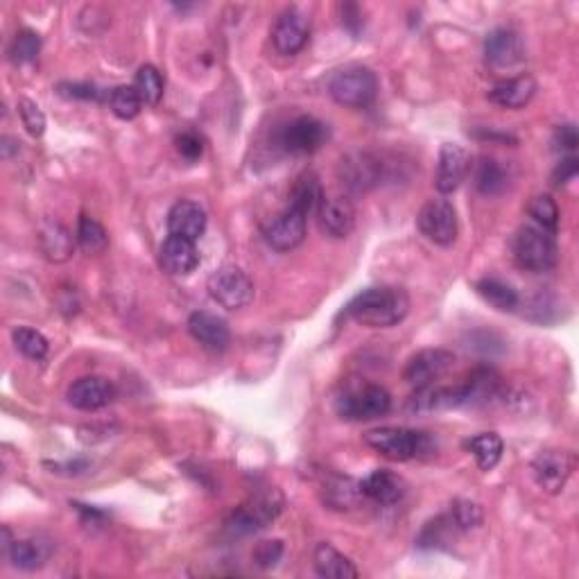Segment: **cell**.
<instances>
[{
  "label": "cell",
  "instance_id": "6da1fadb",
  "mask_svg": "<svg viewBox=\"0 0 579 579\" xmlns=\"http://www.w3.org/2000/svg\"><path fill=\"white\" fill-rule=\"evenodd\" d=\"M410 313V297L403 288H380L362 290L358 297H353L347 306V315L356 319L362 326L371 328H390L401 324Z\"/></svg>",
  "mask_w": 579,
  "mask_h": 579
},
{
  "label": "cell",
  "instance_id": "7a4b0ae2",
  "mask_svg": "<svg viewBox=\"0 0 579 579\" xmlns=\"http://www.w3.org/2000/svg\"><path fill=\"white\" fill-rule=\"evenodd\" d=\"M365 442L376 453L394 462L421 460V457H430L437 451V442L432 435L414 428H376L367 432Z\"/></svg>",
  "mask_w": 579,
  "mask_h": 579
},
{
  "label": "cell",
  "instance_id": "3957f363",
  "mask_svg": "<svg viewBox=\"0 0 579 579\" xmlns=\"http://www.w3.org/2000/svg\"><path fill=\"white\" fill-rule=\"evenodd\" d=\"M283 507L285 496L281 491L276 487H263L258 489L254 496H249L245 503L227 518L224 530H227L231 537H247V534H254L263 530V527L272 525L276 518L281 516Z\"/></svg>",
  "mask_w": 579,
  "mask_h": 579
},
{
  "label": "cell",
  "instance_id": "277c9868",
  "mask_svg": "<svg viewBox=\"0 0 579 579\" xmlns=\"http://www.w3.org/2000/svg\"><path fill=\"white\" fill-rule=\"evenodd\" d=\"M392 410V394L376 383H347L335 399V412L344 421H371Z\"/></svg>",
  "mask_w": 579,
  "mask_h": 579
},
{
  "label": "cell",
  "instance_id": "5b68a950",
  "mask_svg": "<svg viewBox=\"0 0 579 579\" xmlns=\"http://www.w3.org/2000/svg\"><path fill=\"white\" fill-rule=\"evenodd\" d=\"M514 258L518 267H523L527 272L552 270L559 258L555 233L541 229L537 224H525L516 231Z\"/></svg>",
  "mask_w": 579,
  "mask_h": 579
},
{
  "label": "cell",
  "instance_id": "8992f818",
  "mask_svg": "<svg viewBox=\"0 0 579 579\" xmlns=\"http://www.w3.org/2000/svg\"><path fill=\"white\" fill-rule=\"evenodd\" d=\"M376 91V75L365 66H349L344 71H337L331 84H328V93H331L337 105L351 109L369 107L376 98Z\"/></svg>",
  "mask_w": 579,
  "mask_h": 579
},
{
  "label": "cell",
  "instance_id": "52a82bcc",
  "mask_svg": "<svg viewBox=\"0 0 579 579\" xmlns=\"http://www.w3.org/2000/svg\"><path fill=\"white\" fill-rule=\"evenodd\" d=\"M211 299L227 310H240L254 301V283L236 265H224L215 270L206 283Z\"/></svg>",
  "mask_w": 579,
  "mask_h": 579
},
{
  "label": "cell",
  "instance_id": "ba28073f",
  "mask_svg": "<svg viewBox=\"0 0 579 579\" xmlns=\"http://www.w3.org/2000/svg\"><path fill=\"white\" fill-rule=\"evenodd\" d=\"M328 125L315 116H297L285 123L279 132V145L295 157L317 152L328 141Z\"/></svg>",
  "mask_w": 579,
  "mask_h": 579
},
{
  "label": "cell",
  "instance_id": "9c48e42d",
  "mask_svg": "<svg viewBox=\"0 0 579 579\" xmlns=\"http://www.w3.org/2000/svg\"><path fill=\"white\" fill-rule=\"evenodd\" d=\"M417 224L423 236L439 247H451L457 240V231H460L455 206L448 200H442V197L428 200L421 206Z\"/></svg>",
  "mask_w": 579,
  "mask_h": 579
},
{
  "label": "cell",
  "instance_id": "30bf717a",
  "mask_svg": "<svg viewBox=\"0 0 579 579\" xmlns=\"http://www.w3.org/2000/svg\"><path fill=\"white\" fill-rule=\"evenodd\" d=\"M575 471V457L568 451H541L532 462V475L534 482L541 491H546L550 496H557L564 491L566 482Z\"/></svg>",
  "mask_w": 579,
  "mask_h": 579
},
{
  "label": "cell",
  "instance_id": "8fae6325",
  "mask_svg": "<svg viewBox=\"0 0 579 579\" xmlns=\"http://www.w3.org/2000/svg\"><path fill=\"white\" fill-rule=\"evenodd\" d=\"M455 356L446 349H423L408 360V365L403 369L405 383L412 385L414 390L419 387L435 385L439 378L448 374V369L453 367Z\"/></svg>",
  "mask_w": 579,
  "mask_h": 579
},
{
  "label": "cell",
  "instance_id": "7c38bea8",
  "mask_svg": "<svg viewBox=\"0 0 579 579\" xmlns=\"http://www.w3.org/2000/svg\"><path fill=\"white\" fill-rule=\"evenodd\" d=\"M310 39V19L306 12H301L299 7H290L285 10L274 23L272 30V43L276 53L292 57L301 53L306 48Z\"/></svg>",
  "mask_w": 579,
  "mask_h": 579
},
{
  "label": "cell",
  "instance_id": "4fadbf2b",
  "mask_svg": "<svg viewBox=\"0 0 579 579\" xmlns=\"http://www.w3.org/2000/svg\"><path fill=\"white\" fill-rule=\"evenodd\" d=\"M306 220H308V215L288 206V209L276 215V218L265 227L267 245H270L274 252H281V254L292 252V249L304 243Z\"/></svg>",
  "mask_w": 579,
  "mask_h": 579
},
{
  "label": "cell",
  "instance_id": "5bb4252c",
  "mask_svg": "<svg viewBox=\"0 0 579 579\" xmlns=\"http://www.w3.org/2000/svg\"><path fill=\"white\" fill-rule=\"evenodd\" d=\"M380 177H383V163L369 152H353L340 163V179L351 193H365L378 186Z\"/></svg>",
  "mask_w": 579,
  "mask_h": 579
},
{
  "label": "cell",
  "instance_id": "9a60e30c",
  "mask_svg": "<svg viewBox=\"0 0 579 579\" xmlns=\"http://www.w3.org/2000/svg\"><path fill=\"white\" fill-rule=\"evenodd\" d=\"M471 170V157L462 145L455 143H444L442 150H439V161H437V177L435 186L442 195H451L457 188L462 186V181L466 179Z\"/></svg>",
  "mask_w": 579,
  "mask_h": 579
},
{
  "label": "cell",
  "instance_id": "2e32d148",
  "mask_svg": "<svg viewBox=\"0 0 579 579\" xmlns=\"http://www.w3.org/2000/svg\"><path fill=\"white\" fill-rule=\"evenodd\" d=\"M503 396V378L491 367H478L471 371L466 383L460 385L462 408H487L489 403Z\"/></svg>",
  "mask_w": 579,
  "mask_h": 579
},
{
  "label": "cell",
  "instance_id": "e0dca14e",
  "mask_svg": "<svg viewBox=\"0 0 579 579\" xmlns=\"http://www.w3.org/2000/svg\"><path fill=\"white\" fill-rule=\"evenodd\" d=\"M116 399V387L111 380L100 376H86L68 387V403L82 412H95L107 408Z\"/></svg>",
  "mask_w": 579,
  "mask_h": 579
},
{
  "label": "cell",
  "instance_id": "ac0fdd59",
  "mask_svg": "<svg viewBox=\"0 0 579 579\" xmlns=\"http://www.w3.org/2000/svg\"><path fill=\"white\" fill-rule=\"evenodd\" d=\"M319 229H322L328 238H347L349 233L356 227V209L353 204L342 195L326 197L317 209Z\"/></svg>",
  "mask_w": 579,
  "mask_h": 579
},
{
  "label": "cell",
  "instance_id": "d6986e66",
  "mask_svg": "<svg viewBox=\"0 0 579 579\" xmlns=\"http://www.w3.org/2000/svg\"><path fill=\"white\" fill-rule=\"evenodd\" d=\"M525 57L521 34L512 28H496L485 39V59L494 68H512Z\"/></svg>",
  "mask_w": 579,
  "mask_h": 579
},
{
  "label": "cell",
  "instance_id": "ffe728a7",
  "mask_svg": "<svg viewBox=\"0 0 579 579\" xmlns=\"http://www.w3.org/2000/svg\"><path fill=\"white\" fill-rule=\"evenodd\" d=\"M161 270L170 276H188L200 265V252H197L195 240L168 236L166 243L159 249Z\"/></svg>",
  "mask_w": 579,
  "mask_h": 579
},
{
  "label": "cell",
  "instance_id": "44dd1931",
  "mask_svg": "<svg viewBox=\"0 0 579 579\" xmlns=\"http://www.w3.org/2000/svg\"><path fill=\"white\" fill-rule=\"evenodd\" d=\"M37 243L46 261L50 263H66L73 256L77 236H73L62 222L43 220L37 231Z\"/></svg>",
  "mask_w": 579,
  "mask_h": 579
},
{
  "label": "cell",
  "instance_id": "7402d4cb",
  "mask_svg": "<svg viewBox=\"0 0 579 579\" xmlns=\"http://www.w3.org/2000/svg\"><path fill=\"white\" fill-rule=\"evenodd\" d=\"M188 333L209 351H224L231 342L227 322L218 315L206 313V310H197L188 317Z\"/></svg>",
  "mask_w": 579,
  "mask_h": 579
},
{
  "label": "cell",
  "instance_id": "603a6c76",
  "mask_svg": "<svg viewBox=\"0 0 579 579\" xmlns=\"http://www.w3.org/2000/svg\"><path fill=\"white\" fill-rule=\"evenodd\" d=\"M206 224H209V218H206V211L197 202L181 200L168 213L170 236L200 240L206 231Z\"/></svg>",
  "mask_w": 579,
  "mask_h": 579
},
{
  "label": "cell",
  "instance_id": "cb8c5ba5",
  "mask_svg": "<svg viewBox=\"0 0 579 579\" xmlns=\"http://www.w3.org/2000/svg\"><path fill=\"white\" fill-rule=\"evenodd\" d=\"M360 489H362V496L374 500V503H378V505H385V507L401 503L405 491H408L401 475H396L387 469H380V471H374L371 475H367V478L360 482Z\"/></svg>",
  "mask_w": 579,
  "mask_h": 579
},
{
  "label": "cell",
  "instance_id": "d4e9b609",
  "mask_svg": "<svg viewBox=\"0 0 579 579\" xmlns=\"http://www.w3.org/2000/svg\"><path fill=\"white\" fill-rule=\"evenodd\" d=\"M537 93V80L532 75H518L496 84L489 91V100L503 109H523Z\"/></svg>",
  "mask_w": 579,
  "mask_h": 579
},
{
  "label": "cell",
  "instance_id": "484cf974",
  "mask_svg": "<svg viewBox=\"0 0 579 579\" xmlns=\"http://www.w3.org/2000/svg\"><path fill=\"white\" fill-rule=\"evenodd\" d=\"M451 408H462L460 387H437V385L419 387V390L412 394V399L408 401V412H414V414H428V412L451 410Z\"/></svg>",
  "mask_w": 579,
  "mask_h": 579
},
{
  "label": "cell",
  "instance_id": "4316f807",
  "mask_svg": "<svg viewBox=\"0 0 579 579\" xmlns=\"http://www.w3.org/2000/svg\"><path fill=\"white\" fill-rule=\"evenodd\" d=\"M50 552H53V548L43 539H14L10 546L5 548V557L10 559L14 568L32 573V570L46 566Z\"/></svg>",
  "mask_w": 579,
  "mask_h": 579
},
{
  "label": "cell",
  "instance_id": "83f0119b",
  "mask_svg": "<svg viewBox=\"0 0 579 579\" xmlns=\"http://www.w3.org/2000/svg\"><path fill=\"white\" fill-rule=\"evenodd\" d=\"M315 570L319 577L326 579H356L358 568L349 557L335 550L331 543H319L315 548Z\"/></svg>",
  "mask_w": 579,
  "mask_h": 579
},
{
  "label": "cell",
  "instance_id": "f1b7e54d",
  "mask_svg": "<svg viewBox=\"0 0 579 579\" xmlns=\"http://www.w3.org/2000/svg\"><path fill=\"white\" fill-rule=\"evenodd\" d=\"M509 184V170L503 163L489 157H482L475 166V188L485 197L500 195Z\"/></svg>",
  "mask_w": 579,
  "mask_h": 579
},
{
  "label": "cell",
  "instance_id": "f546056e",
  "mask_svg": "<svg viewBox=\"0 0 579 579\" xmlns=\"http://www.w3.org/2000/svg\"><path fill=\"white\" fill-rule=\"evenodd\" d=\"M322 200H324V188L322 184H319L317 175H313V172H306V175H301L297 179L295 188H292L288 206L301 211L304 215H310L319 209Z\"/></svg>",
  "mask_w": 579,
  "mask_h": 579
},
{
  "label": "cell",
  "instance_id": "4dcf8cb0",
  "mask_svg": "<svg viewBox=\"0 0 579 579\" xmlns=\"http://www.w3.org/2000/svg\"><path fill=\"white\" fill-rule=\"evenodd\" d=\"M475 290L478 295L487 301L489 306H494L496 310H503V313H512V310L518 308V292L512 288V285L494 279V276H487V279H480L475 283Z\"/></svg>",
  "mask_w": 579,
  "mask_h": 579
},
{
  "label": "cell",
  "instance_id": "1f68e13d",
  "mask_svg": "<svg viewBox=\"0 0 579 579\" xmlns=\"http://www.w3.org/2000/svg\"><path fill=\"white\" fill-rule=\"evenodd\" d=\"M466 448L473 453L475 462L482 471H491L503 457V439H500L496 432H480V435L471 437L466 442Z\"/></svg>",
  "mask_w": 579,
  "mask_h": 579
},
{
  "label": "cell",
  "instance_id": "d6a6232c",
  "mask_svg": "<svg viewBox=\"0 0 579 579\" xmlns=\"http://www.w3.org/2000/svg\"><path fill=\"white\" fill-rule=\"evenodd\" d=\"M360 498H365L362 496L360 482L351 478H342V475H337V478H333L331 482H326V487H324L326 505H331L333 509L356 507Z\"/></svg>",
  "mask_w": 579,
  "mask_h": 579
},
{
  "label": "cell",
  "instance_id": "836d02e7",
  "mask_svg": "<svg viewBox=\"0 0 579 579\" xmlns=\"http://www.w3.org/2000/svg\"><path fill=\"white\" fill-rule=\"evenodd\" d=\"M77 245H80L86 254H102L109 247V233L98 220L82 215L77 222Z\"/></svg>",
  "mask_w": 579,
  "mask_h": 579
},
{
  "label": "cell",
  "instance_id": "e575fe53",
  "mask_svg": "<svg viewBox=\"0 0 579 579\" xmlns=\"http://www.w3.org/2000/svg\"><path fill=\"white\" fill-rule=\"evenodd\" d=\"M132 86L136 89V93L141 95L143 105H152V107L159 105L163 98V89H166V84H163V75L159 73V68L152 64H145L138 68L136 80Z\"/></svg>",
  "mask_w": 579,
  "mask_h": 579
},
{
  "label": "cell",
  "instance_id": "d590c367",
  "mask_svg": "<svg viewBox=\"0 0 579 579\" xmlns=\"http://www.w3.org/2000/svg\"><path fill=\"white\" fill-rule=\"evenodd\" d=\"M12 340H14V347L19 349L25 358L43 360L48 356V349H50L48 340L30 326H16L12 331Z\"/></svg>",
  "mask_w": 579,
  "mask_h": 579
},
{
  "label": "cell",
  "instance_id": "8d00e7d4",
  "mask_svg": "<svg viewBox=\"0 0 579 579\" xmlns=\"http://www.w3.org/2000/svg\"><path fill=\"white\" fill-rule=\"evenodd\" d=\"M527 213L537 222V227L555 233L559 227V206L550 195H534L530 204H527Z\"/></svg>",
  "mask_w": 579,
  "mask_h": 579
},
{
  "label": "cell",
  "instance_id": "74e56055",
  "mask_svg": "<svg viewBox=\"0 0 579 579\" xmlns=\"http://www.w3.org/2000/svg\"><path fill=\"white\" fill-rule=\"evenodd\" d=\"M109 107L118 118L134 120L138 114H141L143 100H141V95L136 93L134 86H116V89L109 93Z\"/></svg>",
  "mask_w": 579,
  "mask_h": 579
},
{
  "label": "cell",
  "instance_id": "f35d334b",
  "mask_svg": "<svg viewBox=\"0 0 579 579\" xmlns=\"http://www.w3.org/2000/svg\"><path fill=\"white\" fill-rule=\"evenodd\" d=\"M451 523L455 530L460 532H471V530H478L485 521V514H482V507L478 503H471V500L466 498H457L453 500L451 505Z\"/></svg>",
  "mask_w": 579,
  "mask_h": 579
},
{
  "label": "cell",
  "instance_id": "ab89813d",
  "mask_svg": "<svg viewBox=\"0 0 579 579\" xmlns=\"http://www.w3.org/2000/svg\"><path fill=\"white\" fill-rule=\"evenodd\" d=\"M39 50H41L39 34L32 30H21V32H16V37L12 39L10 59L14 64H28L37 59Z\"/></svg>",
  "mask_w": 579,
  "mask_h": 579
},
{
  "label": "cell",
  "instance_id": "60d3db41",
  "mask_svg": "<svg viewBox=\"0 0 579 579\" xmlns=\"http://www.w3.org/2000/svg\"><path fill=\"white\" fill-rule=\"evenodd\" d=\"M19 116H21L23 127L28 129L30 136L39 138V136H43V132H46V116H43V111L37 102H32L28 98L19 100Z\"/></svg>",
  "mask_w": 579,
  "mask_h": 579
},
{
  "label": "cell",
  "instance_id": "b9f144b4",
  "mask_svg": "<svg viewBox=\"0 0 579 579\" xmlns=\"http://www.w3.org/2000/svg\"><path fill=\"white\" fill-rule=\"evenodd\" d=\"M283 557V541L272 539V541H261L252 552V559L258 568L270 570L279 564Z\"/></svg>",
  "mask_w": 579,
  "mask_h": 579
},
{
  "label": "cell",
  "instance_id": "7bdbcfd3",
  "mask_svg": "<svg viewBox=\"0 0 579 579\" xmlns=\"http://www.w3.org/2000/svg\"><path fill=\"white\" fill-rule=\"evenodd\" d=\"M175 145H177V152L181 157L188 159V161H197L202 159L204 154V138L197 134V132H181L175 138Z\"/></svg>",
  "mask_w": 579,
  "mask_h": 579
},
{
  "label": "cell",
  "instance_id": "ee69618b",
  "mask_svg": "<svg viewBox=\"0 0 579 579\" xmlns=\"http://www.w3.org/2000/svg\"><path fill=\"white\" fill-rule=\"evenodd\" d=\"M59 93L66 95V98H75V100H93L100 102L102 98L109 100V93L98 89L93 84H59Z\"/></svg>",
  "mask_w": 579,
  "mask_h": 579
},
{
  "label": "cell",
  "instance_id": "f6af8a7d",
  "mask_svg": "<svg viewBox=\"0 0 579 579\" xmlns=\"http://www.w3.org/2000/svg\"><path fill=\"white\" fill-rule=\"evenodd\" d=\"M552 145H555V150H561V152H575L579 145L577 127L573 123L557 127L555 138H552Z\"/></svg>",
  "mask_w": 579,
  "mask_h": 579
},
{
  "label": "cell",
  "instance_id": "bcb514c9",
  "mask_svg": "<svg viewBox=\"0 0 579 579\" xmlns=\"http://www.w3.org/2000/svg\"><path fill=\"white\" fill-rule=\"evenodd\" d=\"M577 172H579V161H577L575 154H570V157L561 159L559 166L555 168V172H552V184H555V186H566L577 177Z\"/></svg>",
  "mask_w": 579,
  "mask_h": 579
},
{
  "label": "cell",
  "instance_id": "7dc6e473",
  "mask_svg": "<svg viewBox=\"0 0 579 579\" xmlns=\"http://www.w3.org/2000/svg\"><path fill=\"white\" fill-rule=\"evenodd\" d=\"M19 150H21V143L16 141V138H12V136L0 138V157H3L5 161L12 159L14 154H19Z\"/></svg>",
  "mask_w": 579,
  "mask_h": 579
}]
</instances>
